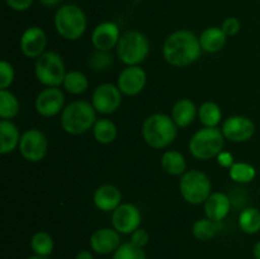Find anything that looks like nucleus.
<instances>
[{
  "label": "nucleus",
  "mask_w": 260,
  "mask_h": 259,
  "mask_svg": "<svg viewBox=\"0 0 260 259\" xmlns=\"http://www.w3.org/2000/svg\"><path fill=\"white\" fill-rule=\"evenodd\" d=\"M253 255L255 259H260V240L254 245L253 248Z\"/></svg>",
  "instance_id": "obj_41"
},
{
  "label": "nucleus",
  "mask_w": 260,
  "mask_h": 259,
  "mask_svg": "<svg viewBox=\"0 0 260 259\" xmlns=\"http://www.w3.org/2000/svg\"><path fill=\"white\" fill-rule=\"evenodd\" d=\"M35 74L37 80L47 88L60 86L63 84L66 76L62 57L52 51L43 52L36 61Z\"/></svg>",
  "instance_id": "obj_8"
},
{
  "label": "nucleus",
  "mask_w": 260,
  "mask_h": 259,
  "mask_svg": "<svg viewBox=\"0 0 260 259\" xmlns=\"http://www.w3.org/2000/svg\"><path fill=\"white\" fill-rule=\"evenodd\" d=\"M221 230V222L210 220V218H200L193 223L192 233L196 239L201 241L211 240L218 231Z\"/></svg>",
  "instance_id": "obj_27"
},
{
  "label": "nucleus",
  "mask_w": 260,
  "mask_h": 259,
  "mask_svg": "<svg viewBox=\"0 0 260 259\" xmlns=\"http://www.w3.org/2000/svg\"><path fill=\"white\" fill-rule=\"evenodd\" d=\"M198 117L205 127H217L222 119V112L218 104L213 102H205L198 109Z\"/></svg>",
  "instance_id": "obj_26"
},
{
  "label": "nucleus",
  "mask_w": 260,
  "mask_h": 259,
  "mask_svg": "<svg viewBox=\"0 0 260 259\" xmlns=\"http://www.w3.org/2000/svg\"><path fill=\"white\" fill-rule=\"evenodd\" d=\"M93 201L98 210L109 212V211H114L121 205L122 193L114 185L104 184L94 192Z\"/></svg>",
  "instance_id": "obj_19"
},
{
  "label": "nucleus",
  "mask_w": 260,
  "mask_h": 259,
  "mask_svg": "<svg viewBox=\"0 0 260 259\" xmlns=\"http://www.w3.org/2000/svg\"><path fill=\"white\" fill-rule=\"evenodd\" d=\"M119 245H121V238L116 229H98L90 236V246L96 254L107 255V254L114 253L119 248Z\"/></svg>",
  "instance_id": "obj_17"
},
{
  "label": "nucleus",
  "mask_w": 260,
  "mask_h": 259,
  "mask_svg": "<svg viewBox=\"0 0 260 259\" xmlns=\"http://www.w3.org/2000/svg\"><path fill=\"white\" fill-rule=\"evenodd\" d=\"M225 146V136L217 127L198 130L189 140V151L196 159L210 160L217 157Z\"/></svg>",
  "instance_id": "obj_4"
},
{
  "label": "nucleus",
  "mask_w": 260,
  "mask_h": 259,
  "mask_svg": "<svg viewBox=\"0 0 260 259\" xmlns=\"http://www.w3.org/2000/svg\"><path fill=\"white\" fill-rule=\"evenodd\" d=\"M75 259H94L93 258V254L88 250H81L76 254Z\"/></svg>",
  "instance_id": "obj_39"
},
{
  "label": "nucleus",
  "mask_w": 260,
  "mask_h": 259,
  "mask_svg": "<svg viewBox=\"0 0 260 259\" xmlns=\"http://www.w3.org/2000/svg\"><path fill=\"white\" fill-rule=\"evenodd\" d=\"M212 189L211 180L200 170H188L180 177L179 190L184 201L190 205H202L206 202Z\"/></svg>",
  "instance_id": "obj_7"
},
{
  "label": "nucleus",
  "mask_w": 260,
  "mask_h": 259,
  "mask_svg": "<svg viewBox=\"0 0 260 259\" xmlns=\"http://www.w3.org/2000/svg\"><path fill=\"white\" fill-rule=\"evenodd\" d=\"M217 161L221 167L223 168H231L235 161H234V156L228 151H221L220 154L217 155Z\"/></svg>",
  "instance_id": "obj_38"
},
{
  "label": "nucleus",
  "mask_w": 260,
  "mask_h": 259,
  "mask_svg": "<svg viewBox=\"0 0 260 259\" xmlns=\"http://www.w3.org/2000/svg\"><path fill=\"white\" fill-rule=\"evenodd\" d=\"M40 2L42 3L43 5H46V7H55V5H57L61 0H40Z\"/></svg>",
  "instance_id": "obj_40"
},
{
  "label": "nucleus",
  "mask_w": 260,
  "mask_h": 259,
  "mask_svg": "<svg viewBox=\"0 0 260 259\" xmlns=\"http://www.w3.org/2000/svg\"><path fill=\"white\" fill-rule=\"evenodd\" d=\"M229 174H230V178L234 182L240 183V184H246V183H250L255 178L256 172L255 168L251 164H248V163H235L230 168Z\"/></svg>",
  "instance_id": "obj_31"
},
{
  "label": "nucleus",
  "mask_w": 260,
  "mask_h": 259,
  "mask_svg": "<svg viewBox=\"0 0 260 259\" xmlns=\"http://www.w3.org/2000/svg\"><path fill=\"white\" fill-rule=\"evenodd\" d=\"M141 212L132 203H121L112 215V225L119 234H132L140 228Z\"/></svg>",
  "instance_id": "obj_12"
},
{
  "label": "nucleus",
  "mask_w": 260,
  "mask_h": 259,
  "mask_svg": "<svg viewBox=\"0 0 260 259\" xmlns=\"http://www.w3.org/2000/svg\"><path fill=\"white\" fill-rule=\"evenodd\" d=\"M228 36L218 27H208L201 33L200 43L203 51L208 53H215L222 50L226 45Z\"/></svg>",
  "instance_id": "obj_21"
},
{
  "label": "nucleus",
  "mask_w": 260,
  "mask_h": 259,
  "mask_svg": "<svg viewBox=\"0 0 260 259\" xmlns=\"http://www.w3.org/2000/svg\"><path fill=\"white\" fill-rule=\"evenodd\" d=\"M47 36L40 27H29L20 37V50L29 58H38L45 52Z\"/></svg>",
  "instance_id": "obj_15"
},
{
  "label": "nucleus",
  "mask_w": 260,
  "mask_h": 259,
  "mask_svg": "<svg viewBox=\"0 0 260 259\" xmlns=\"http://www.w3.org/2000/svg\"><path fill=\"white\" fill-rule=\"evenodd\" d=\"M149 239V233H147L145 229L139 228L136 231H134V233L131 234V243L134 244V245L139 246V248H144L145 245H147Z\"/></svg>",
  "instance_id": "obj_36"
},
{
  "label": "nucleus",
  "mask_w": 260,
  "mask_h": 259,
  "mask_svg": "<svg viewBox=\"0 0 260 259\" xmlns=\"http://www.w3.org/2000/svg\"><path fill=\"white\" fill-rule=\"evenodd\" d=\"M27 259H48L47 256H42V255H37V254H35V255L32 256H28Z\"/></svg>",
  "instance_id": "obj_42"
},
{
  "label": "nucleus",
  "mask_w": 260,
  "mask_h": 259,
  "mask_svg": "<svg viewBox=\"0 0 260 259\" xmlns=\"http://www.w3.org/2000/svg\"><path fill=\"white\" fill-rule=\"evenodd\" d=\"M221 131L229 141L245 142L253 137L255 132V124L248 117L231 116L223 121Z\"/></svg>",
  "instance_id": "obj_11"
},
{
  "label": "nucleus",
  "mask_w": 260,
  "mask_h": 259,
  "mask_svg": "<svg viewBox=\"0 0 260 259\" xmlns=\"http://www.w3.org/2000/svg\"><path fill=\"white\" fill-rule=\"evenodd\" d=\"M62 85L69 93L78 95V94L86 91L89 86V81L85 74H83L81 71H70V73H66Z\"/></svg>",
  "instance_id": "obj_29"
},
{
  "label": "nucleus",
  "mask_w": 260,
  "mask_h": 259,
  "mask_svg": "<svg viewBox=\"0 0 260 259\" xmlns=\"http://www.w3.org/2000/svg\"><path fill=\"white\" fill-rule=\"evenodd\" d=\"M20 134L18 127L9 119L0 121V154L7 155L19 146Z\"/></svg>",
  "instance_id": "obj_20"
},
{
  "label": "nucleus",
  "mask_w": 260,
  "mask_h": 259,
  "mask_svg": "<svg viewBox=\"0 0 260 259\" xmlns=\"http://www.w3.org/2000/svg\"><path fill=\"white\" fill-rule=\"evenodd\" d=\"M221 28H222V30L225 32V35L228 36V37H231V36L238 35L239 30H240L241 28V23L238 18L229 17L223 20Z\"/></svg>",
  "instance_id": "obj_35"
},
{
  "label": "nucleus",
  "mask_w": 260,
  "mask_h": 259,
  "mask_svg": "<svg viewBox=\"0 0 260 259\" xmlns=\"http://www.w3.org/2000/svg\"><path fill=\"white\" fill-rule=\"evenodd\" d=\"M161 167L165 173L170 175H183L185 173L187 163L183 154L175 150L165 151L161 156Z\"/></svg>",
  "instance_id": "obj_23"
},
{
  "label": "nucleus",
  "mask_w": 260,
  "mask_h": 259,
  "mask_svg": "<svg viewBox=\"0 0 260 259\" xmlns=\"http://www.w3.org/2000/svg\"><path fill=\"white\" fill-rule=\"evenodd\" d=\"M113 62V56L109 53V51H99L95 50L90 53L88 58V63L93 70L102 71L107 70Z\"/></svg>",
  "instance_id": "obj_32"
},
{
  "label": "nucleus",
  "mask_w": 260,
  "mask_h": 259,
  "mask_svg": "<svg viewBox=\"0 0 260 259\" xmlns=\"http://www.w3.org/2000/svg\"><path fill=\"white\" fill-rule=\"evenodd\" d=\"M95 122V108L85 101L71 102L61 113V126L70 135L85 134L94 127Z\"/></svg>",
  "instance_id": "obj_3"
},
{
  "label": "nucleus",
  "mask_w": 260,
  "mask_h": 259,
  "mask_svg": "<svg viewBox=\"0 0 260 259\" xmlns=\"http://www.w3.org/2000/svg\"><path fill=\"white\" fill-rule=\"evenodd\" d=\"M119 38V28L113 22L101 23L91 33V43L94 48L99 51H111L112 48L117 47Z\"/></svg>",
  "instance_id": "obj_16"
},
{
  "label": "nucleus",
  "mask_w": 260,
  "mask_h": 259,
  "mask_svg": "<svg viewBox=\"0 0 260 259\" xmlns=\"http://www.w3.org/2000/svg\"><path fill=\"white\" fill-rule=\"evenodd\" d=\"M33 0H7V4L17 12H24L28 8H30Z\"/></svg>",
  "instance_id": "obj_37"
},
{
  "label": "nucleus",
  "mask_w": 260,
  "mask_h": 259,
  "mask_svg": "<svg viewBox=\"0 0 260 259\" xmlns=\"http://www.w3.org/2000/svg\"><path fill=\"white\" fill-rule=\"evenodd\" d=\"M146 73L139 65L127 66L119 73L117 86L122 94L134 96L144 90L145 85H146Z\"/></svg>",
  "instance_id": "obj_13"
},
{
  "label": "nucleus",
  "mask_w": 260,
  "mask_h": 259,
  "mask_svg": "<svg viewBox=\"0 0 260 259\" xmlns=\"http://www.w3.org/2000/svg\"><path fill=\"white\" fill-rule=\"evenodd\" d=\"M239 226L246 234H258L260 231V211L258 208H244L239 215Z\"/></svg>",
  "instance_id": "obj_24"
},
{
  "label": "nucleus",
  "mask_w": 260,
  "mask_h": 259,
  "mask_svg": "<svg viewBox=\"0 0 260 259\" xmlns=\"http://www.w3.org/2000/svg\"><path fill=\"white\" fill-rule=\"evenodd\" d=\"M18 147L25 160L38 163L47 154L48 142L43 132L37 128H30L22 135Z\"/></svg>",
  "instance_id": "obj_9"
},
{
  "label": "nucleus",
  "mask_w": 260,
  "mask_h": 259,
  "mask_svg": "<svg viewBox=\"0 0 260 259\" xmlns=\"http://www.w3.org/2000/svg\"><path fill=\"white\" fill-rule=\"evenodd\" d=\"M259 193H260V190H259Z\"/></svg>",
  "instance_id": "obj_43"
},
{
  "label": "nucleus",
  "mask_w": 260,
  "mask_h": 259,
  "mask_svg": "<svg viewBox=\"0 0 260 259\" xmlns=\"http://www.w3.org/2000/svg\"><path fill=\"white\" fill-rule=\"evenodd\" d=\"M202 47L200 37L190 30H177L168 36L162 45V56L168 63L183 68L196 62L200 58Z\"/></svg>",
  "instance_id": "obj_1"
},
{
  "label": "nucleus",
  "mask_w": 260,
  "mask_h": 259,
  "mask_svg": "<svg viewBox=\"0 0 260 259\" xmlns=\"http://www.w3.org/2000/svg\"><path fill=\"white\" fill-rule=\"evenodd\" d=\"M177 127L172 117L164 113L151 114L142 124V137L149 146L164 149L177 137Z\"/></svg>",
  "instance_id": "obj_2"
},
{
  "label": "nucleus",
  "mask_w": 260,
  "mask_h": 259,
  "mask_svg": "<svg viewBox=\"0 0 260 259\" xmlns=\"http://www.w3.org/2000/svg\"><path fill=\"white\" fill-rule=\"evenodd\" d=\"M65 103V95L58 86L46 88L36 98V111L42 117H53L61 112Z\"/></svg>",
  "instance_id": "obj_14"
},
{
  "label": "nucleus",
  "mask_w": 260,
  "mask_h": 259,
  "mask_svg": "<svg viewBox=\"0 0 260 259\" xmlns=\"http://www.w3.org/2000/svg\"><path fill=\"white\" fill-rule=\"evenodd\" d=\"M231 210V200L228 195L222 192L211 193L205 202L206 217L210 220L221 222Z\"/></svg>",
  "instance_id": "obj_18"
},
{
  "label": "nucleus",
  "mask_w": 260,
  "mask_h": 259,
  "mask_svg": "<svg viewBox=\"0 0 260 259\" xmlns=\"http://www.w3.org/2000/svg\"><path fill=\"white\" fill-rule=\"evenodd\" d=\"M19 113V102L17 96L8 89L0 90V117L3 119H12Z\"/></svg>",
  "instance_id": "obj_28"
},
{
  "label": "nucleus",
  "mask_w": 260,
  "mask_h": 259,
  "mask_svg": "<svg viewBox=\"0 0 260 259\" xmlns=\"http://www.w3.org/2000/svg\"><path fill=\"white\" fill-rule=\"evenodd\" d=\"M30 248L35 254L48 256L53 251V239L46 231H38L30 239Z\"/></svg>",
  "instance_id": "obj_30"
},
{
  "label": "nucleus",
  "mask_w": 260,
  "mask_h": 259,
  "mask_svg": "<svg viewBox=\"0 0 260 259\" xmlns=\"http://www.w3.org/2000/svg\"><path fill=\"white\" fill-rule=\"evenodd\" d=\"M14 80V69L8 61L0 62V90L8 89Z\"/></svg>",
  "instance_id": "obj_34"
},
{
  "label": "nucleus",
  "mask_w": 260,
  "mask_h": 259,
  "mask_svg": "<svg viewBox=\"0 0 260 259\" xmlns=\"http://www.w3.org/2000/svg\"><path fill=\"white\" fill-rule=\"evenodd\" d=\"M113 259H147L146 254L142 250V248L134 245V244L129 241V243H123L119 245V248L117 249L113 253Z\"/></svg>",
  "instance_id": "obj_33"
},
{
  "label": "nucleus",
  "mask_w": 260,
  "mask_h": 259,
  "mask_svg": "<svg viewBox=\"0 0 260 259\" xmlns=\"http://www.w3.org/2000/svg\"><path fill=\"white\" fill-rule=\"evenodd\" d=\"M196 114H197L196 104L188 98L179 99V101L173 106L172 118L178 127L189 126V124L194 121Z\"/></svg>",
  "instance_id": "obj_22"
},
{
  "label": "nucleus",
  "mask_w": 260,
  "mask_h": 259,
  "mask_svg": "<svg viewBox=\"0 0 260 259\" xmlns=\"http://www.w3.org/2000/svg\"><path fill=\"white\" fill-rule=\"evenodd\" d=\"M117 56L127 66H136L144 62L149 55L150 43L146 36L139 30L123 33L116 47Z\"/></svg>",
  "instance_id": "obj_6"
},
{
  "label": "nucleus",
  "mask_w": 260,
  "mask_h": 259,
  "mask_svg": "<svg viewBox=\"0 0 260 259\" xmlns=\"http://www.w3.org/2000/svg\"><path fill=\"white\" fill-rule=\"evenodd\" d=\"M55 28L65 40H79L86 29L85 13L78 5H63L56 12Z\"/></svg>",
  "instance_id": "obj_5"
},
{
  "label": "nucleus",
  "mask_w": 260,
  "mask_h": 259,
  "mask_svg": "<svg viewBox=\"0 0 260 259\" xmlns=\"http://www.w3.org/2000/svg\"><path fill=\"white\" fill-rule=\"evenodd\" d=\"M91 104L102 114L114 113L122 104V93L114 84L106 83L96 86L91 96Z\"/></svg>",
  "instance_id": "obj_10"
},
{
  "label": "nucleus",
  "mask_w": 260,
  "mask_h": 259,
  "mask_svg": "<svg viewBox=\"0 0 260 259\" xmlns=\"http://www.w3.org/2000/svg\"><path fill=\"white\" fill-rule=\"evenodd\" d=\"M93 135L99 144H112L117 137V127L111 119H98L93 127Z\"/></svg>",
  "instance_id": "obj_25"
}]
</instances>
